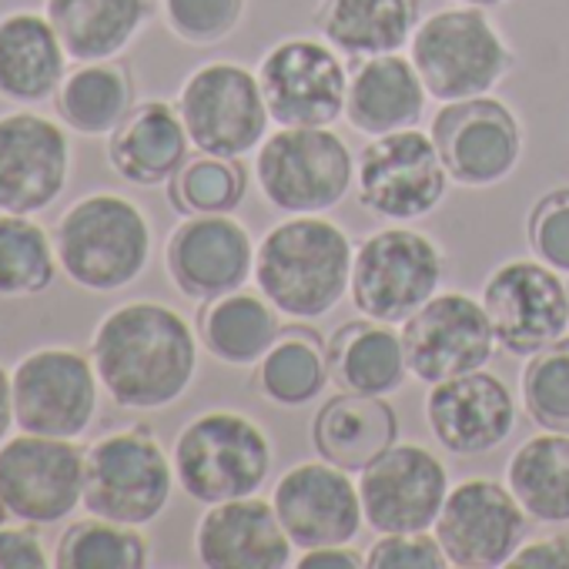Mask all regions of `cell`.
I'll return each instance as SVG.
<instances>
[{
  "label": "cell",
  "mask_w": 569,
  "mask_h": 569,
  "mask_svg": "<svg viewBox=\"0 0 569 569\" xmlns=\"http://www.w3.org/2000/svg\"><path fill=\"white\" fill-rule=\"evenodd\" d=\"M91 362L114 406L154 412L178 402L198 372L191 326L161 302H128L101 319Z\"/></svg>",
  "instance_id": "6da1fadb"
},
{
  "label": "cell",
  "mask_w": 569,
  "mask_h": 569,
  "mask_svg": "<svg viewBox=\"0 0 569 569\" xmlns=\"http://www.w3.org/2000/svg\"><path fill=\"white\" fill-rule=\"evenodd\" d=\"M352 241L319 214H292L254 248L258 292L289 319L329 316L352 289Z\"/></svg>",
  "instance_id": "7a4b0ae2"
},
{
  "label": "cell",
  "mask_w": 569,
  "mask_h": 569,
  "mask_svg": "<svg viewBox=\"0 0 569 569\" xmlns=\"http://www.w3.org/2000/svg\"><path fill=\"white\" fill-rule=\"evenodd\" d=\"M151 248L154 238L144 211L121 194H88L54 228L58 264L88 292L128 289L144 274Z\"/></svg>",
  "instance_id": "3957f363"
},
{
  "label": "cell",
  "mask_w": 569,
  "mask_h": 569,
  "mask_svg": "<svg viewBox=\"0 0 569 569\" xmlns=\"http://www.w3.org/2000/svg\"><path fill=\"white\" fill-rule=\"evenodd\" d=\"M409 61L416 64L429 98L469 101L489 94L509 71L512 51L489 24L482 8H442L419 21L409 41Z\"/></svg>",
  "instance_id": "277c9868"
},
{
  "label": "cell",
  "mask_w": 569,
  "mask_h": 569,
  "mask_svg": "<svg viewBox=\"0 0 569 569\" xmlns=\"http://www.w3.org/2000/svg\"><path fill=\"white\" fill-rule=\"evenodd\" d=\"M174 479L201 506L254 496L271 472L268 436L241 412L214 409L174 439Z\"/></svg>",
  "instance_id": "5b68a950"
},
{
  "label": "cell",
  "mask_w": 569,
  "mask_h": 569,
  "mask_svg": "<svg viewBox=\"0 0 569 569\" xmlns=\"http://www.w3.org/2000/svg\"><path fill=\"white\" fill-rule=\"evenodd\" d=\"M174 482V462L141 426L104 436L84 452L81 506L121 526H148L164 512Z\"/></svg>",
  "instance_id": "8992f818"
},
{
  "label": "cell",
  "mask_w": 569,
  "mask_h": 569,
  "mask_svg": "<svg viewBox=\"0 0 569 569\" xmlns=\"http://www.w3.org/2000/svg\"><path fill=\"white\" fill-rule=\"evenodd\" d=\"M254 178L271 208L322 214L352 191V154L332 128H281L261 141Z\"/></svg>",
  "instance_id": "52a82bcc"
},
{
  "label": "cell",
  "mask_w": 569,
  "mask_h": 569,
  "mask_svg": "<svg viewBox=\"0 0 569 569\" xmlns=\"http://www.w3.org/2000/svg\"><path fill=\"white\" fill-rule=\"evenodd\" d=\"M442 281V251L412 228H382L369 234L352 261V302L366 319L402 326Z\"/></svg>",
  "instance_id": "ba28073f"
},
{
  "label": "cell",
  "mask_w": 569,
  "mask_h": 569,
  "mask_svg": "<svg viewBox=\"0 0 569 569\" xmlns=\"http://www.w3.org/2000/svg\"><path fill=\"white\" fill-rule=\"evenodd\" d=\"M178 114L188 128L191 148L218 158L254 151L271 121L258 74L231 61L198 68L178 94Z\"/></svg>",
  "instance_id": "9c48e42d"
},
{
  "label": "cell",
  "mask_w": 569,
  "mask_h": 569,
  "mask_svg": "<svg viewBox=\"0 0 569 569\" xmlns=\"http://www.w3.org/2000/svg\"><path fill=\"white\" fill-rule=\"evenodd\" d=\"M449 171L432 134L402 128L372 138L356 161L359 201L386 221H416L446 198Z\"/></svg>",
  "instance_id": "30bf717a"
},
{
  "label": "cell",
  "mask_w": 569,
  "mask_h": 569,
  "mask_svg": "<svg viewBox=\"0 0 569 569\" xmlns=\"http://www.w3.org/2000/svg\"><path fill=\"white\" fill-rule=\"evenodd\" d=\"M258 81L268 114L281 128H329L346 114L349 68L329 41L274 44L258 64Z\"/></svg>",
  "instance_id": "8fae6325"
},
{
  "label": "cell",
  "mask_w": 569,
  "mask_h": 569,
  "mask_svg": "<svg viewBox=\"0 0 569 569\" xmlns=\"http://www.w3.org/2000/svg\"><path fill=\"white\" fill-rule=\"evenodd\" d=\"M0 502L28 526L64 522L84 502V452L74 439L21 432L0 442Z\"/></svg>",
  "instance_id": "7c38bea8"
},
{
  "label": "cell",
  "mask_w": 569,
  "mask_h": 569,
  "mask_svg": "<svg viewBox=\"0 0 569 569\" xmlns=\"http://www.w3.org/2000/svg\"><path fill=\"white\" fill-rule=\"evenodd\" d=\"M94 362L74 349H38L11 376L14 422L21 432L81 439L98 416Z\"/></svg>",
  "instance_id": "4fadbf2b"
},
{
  "label": "cell",
  "mask_w": 569,
  "mask_h": 569,
  "mask_svg": "<svg viewBox=\"0 0 569 569\" xmlns=\"http://www.w3.org/2000/svg\"><path fill=\"white\" fill-rule=\"evenodd\" d=\"M496 346L499 342L486 306L462 292H436L416 316L402 322L409 372L426 386L486 369L496 356Z\"/></svg>",
  "instance_id": "5bb4252c"
},
{
  "label": "cell",
  "mask_w": 569,
  "mask_h": 569,
  "mask_svg": "<svg viewBox=\"0 0 569 569\" xmlns=\"http://www.w3.org/2000/svg\"><path fill=\"white\" fill-rule=\"evenodd\" d=\"M366 526L386 532H426L449 496V469L419 442H392L359 472Z\"/></svg>",
  "instance_id": "9a60e30c"
},
{
  "label": "cell",
  "mask_w": 569,
  "mask_h": 569,
  "mask_svg": "<svg viewBox=\"0 0 569 569\" xmlns=\"http://www.w3.org/2000/svg\"><path fill=\"white\" fill-rule=\"evenodd\" d=\"M482 306L509 356H536L569 329V289L546 261L499 264L482 289Z\"/></svg>",
  "instance_id": "2e32d148"
},
{
  "label": "cell",
  "mask_w": 569,
  "mask_h": 569,
  "mask_svg": "<svg viewBox=\"0 0 569 569\" xmlns=\"http://www.w3.org/2000/svg\"><path fill=\"white\" fill-rule=\"evenodd\" d=\"M436 539L456 569L509 566L526 539V509L509 486L492 479H466L449 489L436 519Z\"/></svg>",
  "instance_id": "e0dca14e"
},
{
  "label": "cell",
  "mask_w": 569,
  "mask_h": 569,
  "mask_svg": "<svg viewBox=\"0 0 569 569\" xmlns=\"http://www.w3.org/2000/svg\"><path fill=\"white\" fill-rule=\"evenodd\" d=\"M432 141L449 178L466 188L499 184L516 171L522 154L516 114L489 94L449 101L432 121Z\"/></svg>",
  "instance_id": "ac0fdd59"
},
{
  "label": "cell",
  "mask_w": 569,
  "mask_h": 569,
  "mask_svg": "<svg viewBox=\"0 0 569 569\" xmlns=\"http://www.w3.org/2000/svg\"><path fill=\"white\" fill-rule=\"evenodd\" d=\"M271 506L299 549L352 542L366 522L359 482L329 459L292 466L274 482Z\"/></svg>",
  "instance_id": "d6986e66"
},
{
  "label": "cell",
  "mask_w": 569,
  "mask_h": 569,
  "mask_svg": "<svg viewBox=\"0 0 569 569\" xmlns=\"http://www.w3.org/2000/svg\"><path fill=\"white\" fill-rule=\"evenodd\" d=\"M71 144L61 124L14 111L0 118V211H48L68 188Z\"/></svg>",
  "instance_id": "ffe728a7"
},
{
  "label": "cell",
  "mask_w": 569,
  "mask_h": 569,
  "mask_svg": "<svg viewBox=\"0 0 569 569\" xmlns=\"http://www.w3.org/2000/svg\"><path fill=\"white\" fill-rule=\"evenodd\" d=\"M164 261L184 299L211 302L254 274V244L231 214H188L171 231Z\"/></svg>",
  "instance_id": "44dd1931"
},
{
  "label": "cell",
  "mask_w": 569,
  "mask_h": 569,
  "mask_svg": "<svg viewBox=\"0 0 569 569\" xmlns=\"http://www.w3.org/2000/svg\"><path fill=\"white\" fill-rule=\"evenodd\" d=\"M426 422L452 456H482L512 436L516 402L499 376L479 369L436 382L426 396Z\"/></svg>",
  "instance_id": "7402d4cb"
},
{
  "label": "cell",
  "mask_w": 569,
  "mask_h": 569,
  "mask_svg": "<svg viewBox=\"0 0 569 569\" xmlns=\"http://www.w3.org/2000/svg\"><path fill=\"white\" fill-rule=\"evenodd\" d=\"M292 552L274 506L254 496L208 506L194 529V556L208 569H284Z\"/></svg>",
  "instance_id": "603a6c76"
},
{
  "label": "cell",
  "mask_w": 569,
  "mask_h": 569,
  "mask_svg": "<svg viewBox=\"0 0 569 569\" xmlns=\"http://www.w3.org/2000/svg\"><path fill=\"white\" fill-rule=\"evenodd\" d=\"M426 84L409 58L376 54L362 58L349 74L346 118L362 134H389L402 128H416L426 111Z\"/></svg>",
  "instance_id": "cb8c5ba5"
},
{
  "label": "cell",
  "mask_w": 569,
  "mask_h": 569,
  "mask_svg": "<svg viewBox=\"0 0 569 569\" xmlns=\"http://www.w3.org/2000/svg\"><path fill=\"white\" fill-rule=\"evenodd\" d=\"M188 128L178 108L164 101H148L128 111V118L111 131V168L141 188L168 184L188 161Z\"/></svg>",
  "instance_id": "d4e9b609"
},
{
  "label": "cell",
  "mask_w": 569,
  "mask_h": 569,
  "mask_svg": "<svg viewBox=\"0 0 569 569\" xmlns=\"http://www.w3.org/2000/svg\"><path fill=\"white\" fill-rule=\"evenodd\" d=\"M68 51L48 14L14 11L0 18V98L11 104H41L58 94Z\"/></svg>",
  "instance_id": "484cf974"
},
{
  "label": "cell",
  "mask_w": 569,
  "mask_h": 569,
  "mask_svg": "<svg viewBox=\"0 0 569 569\" xmlns=\"http://www.w3.org/2000/svg\"><path fill=\"white\" fill-rule=\"evenodd\" d=\"M396 436L399 419L386 396L342 392L329 399L312 422V442L319 456L349 472H362L396 442Z\"/></svg>",
  "instance_id": "4316f807"
},
{
  "label": "cell",
  "mask_w": 569,
  "mask_h": 569,
  "mask_svg": "<svg viewBox=\"0 0 569 569\" xmlns=\"http://www.w3.org/2000/svg\"><path fill=\"white\" fill-rule=\"evenodd\" d=\"M316 28L346 58L396 54L419 28V0H322Z\"/></svg>",
  "instance_id": "83f0119b"
},
{
  "label": "cell",
  "mask_w": 569,
  "mask_h": 569,
  "mask_svg": "<svg viewBox=\"0 0 569 569\" xmlns=\"http://www.w3.org/2000/svg\"><path fill=\"white\" fill-rule=\"evenodd\" d=\"M148 0H48L44 14L78 64L118 58L148 21Z\"/></svg>",
  "instance_id": "f1b7e54d"
},
{
  "label": "cell",
  "mask_w": 569,
  "mask_h": 569,
  "mask_svg": "<svg viewBox=\"0 0 569 569\" xmlns=\"http://www.w3.org/2000/svg\"><path fill=\"white\" fill-rule=\"evenodd\" d=\"M326 352H329V376L342 392L389 396L409 376L402 332H392V326L376 319L342 326L329 339Z\"/></svg>",
  "instance_id": "f546056e"
},
{
  "label": "cell",
  "mask_w": 569,
  "mask_h": 569,
  "mask_svg": "<svg viewBox=\"0 0 569 569\" xmlns=\"http://www.w3.org/2000/svg\"><path fill=\"white\" fill-rule=\"evenodd\" d=\"M281 336L278 309L258 292L234 289L221 299L204 302L198 316V339L201 346L224 366L244 369L258 366L261 356Z\"/></svg>",
  "instance_id": "4dcf8cb0"
},
{
  "label": "cell",
  "mask_w": 569,
  "mask_h": 569,
  "mask_svg": "<svg viewBox=\"0 0 569 569\" xmlns=\"http://www.w3.org/2000/svg\"><path fill=\"white\" fill-rule=\"evenodd\" d=\"M506 486L526 509V516L566 526L569 522V436L562 432H539L526 439L509 466Z\"/></svg>",
  "instance_id": "1f68e13d"
},
{
  "label": "cell",
  "mask_w": 569,
  "mask_h": 569,
  "mask_svg": "<svg viewBox=\"0 0 569 569\" xmlns=\"http://www.w3.org/2000/svg\"><path fill=\"white\" fill-rule=\"evenodd\" d=\"M131 98L134 88L128 71L114 61H94L64 74L54 104L58 114L71 124V131L98 138V134H111L128 118Z\"/></svg>",
  "instance_id": "d6a6232c"
},
{
  "label": "cell",
  "mask_w": 569,
  "mask_h": 569,
  "mask_svg": "<svg viewBox=\"0 0 569 569\" xmlns=\"http://www.w3.org/2000/svg\"><path fill=\"white\" fill-rule=\"evenodd\" d=\"M329 379V352L312 329H281L258 362V389L268 402L296 409L312 402Z\"/></svg>",
  "instance_id": "836d02e7"
},
{
  "label": "cell",
  "mask_w": 569,
  "mask_h": 569,
  "mask_svg": "<svg viewBox=\"0 0 569 569\" xmlns=\"http://www.w3.org/2000/svg\"><path fill=\"white\" fill-rule=\"evenodd\" d=\"M58 271L54 238L31 214L0 211V296L28 299L51 289Z\"/></svg>",
  "instance_id": "e575fe53"
},
{
  "label": "cell",
  "mask_w": 569,
  "mask_h": 569,
  "mask_svg": "<svg viewBox=\"0 0 569 569\" xmlns=\"http://www.w3.org/2000/svg\"><path fill=\"white\" fill-rule=\"evenodd\" d=\"M58 569H144L148 542L138 526H121L101 516L71 522L54 546Z\"/></svg>",
  "instance_id": "d590c367"
},
{
  "label": "cell",
  "mask_w": 569,
  "mask_h": 569,
  "mask_svg": "<svg viewBox=\"0 0 569 569\" xmlns=\"http://www.w3.org/2000/svg\"><path fill=\"white\" fill-rule=\"evenodd\" d=\"M244 168L238 158L198 154L168 181L171 204L184 214H231L244 198Z\"/></svg>",
  "instance_id": "8d00e7d4"
},
{
  "label": "cell",
  "mask_w": 569,
  "mask_h": 569,
  "mask_svg": "<svg viewBox=\"0 0 569 569\" xmlns=\"http://www.w3.org/2000/svg\"><path fill=\"white\" fill-rule=\"evenodd\" d=\"M519 392L522 409L539 429L569 436V336L529 356Z\"/></svg>",
  "instance_id": "74e56055"
},
{
  "label": "cell",
  "mask_w": 569,
  "mask_h": 569,
  "mask_svg": "<svg viewBox=\"0 0 569 569\" xmlns=\"http://www.w3.org/2000/svg\"><path fill=\"white\" fill-rule=\"evenodd\" d=\"M161 11L174 38L194 48H208L238 28L244 0H161Z\"/></svg>",
  "instance_id": "f35d334b"
},
{
  "label": "cell",
  "mask_w": 569,
  "mask_h": 569,
  "mask_svg": "<svg viewBox=\"0 0 569 569\" xmlns=\"http://www.w3.org/2000/svg\"><path fill=\"white\" fill-rule=\"evenodd\" d=\"M529 244L539 261L569 274V188L536 201L529 214Z\"/></svg>",
  "instance_id": "ab89813d"
},
{
  "label": "cell",
  "mask_w": 569,
  "mask_h": 569,
  "mask_svg": "<svg viewBox=\"0 0 569 569\" xmlns=\"http://www.w3.org/2000/svg\"><path fill=\"white\" fill-rule=\"evenodd\" d=\"M369 569H442L449 566L436 536L426 532H386L366 549Z\"/></svg>",
  "instance_id": "60d3db41"
},
{
  "label": "cell",
  "mask_w": 569,
  "mask_h": 569,
  "mask_svg": "<svg viewBox=\"0 0 569 569\" xmlns=\"http://www.w3.org/2000/svg\"><path fill=\"white\" fill-rule=\"evenodd\" d=\"M51 562L54 556H48L34 529L0 526V569H48Z\"/></svg>",
  "instance_id": "b9f144b4"
},
{
  "label": "cell",
  "mask_w": 569,
  "mask_h": 569,
  "mask_svg": "<svg viewBox=\"0 0 569 569\" xmlns=\"http://www.w3.org/2000/svg\"><path fill=\"white\" fill-rule=\"evenodd\" d=\"M509 566L512 569H569V539L549 536V539L526 542L512 552Z\"/></svg>",
  "instance_id": "7bdbcfd3"
},
{
  "label": "cell",
  "mask_w": 569,
  "mask_h": 569,
  "mask_svg": "<svg viewBox=\"0 0 569 569\" xmlns=\"http://www.w3.org/2000/svg\"><path fill=\"white\" fill-rule=\"evenodd\" d=\"M359 566H366V556L349 549V542L316 546L306 549V556H299V569H359Z\"/></svg>",
  "instance_id": "ee69618b"
},
{
  "label": "cell",
  "mask_w": 569,
  "mask_h": 569,
  "mask_svg": "<svg viewBox=\"0 0 569 569\" xmlns=\"http://www.w3.org/2000/svg\"><path fill=\"white\" fill-rule=\"evenodd\" d=\"M14 426V389H11V376L0 366V442L8 439Z\"/></svg>",
  "instance_id": "f6af8a7d"
},
{
  "label": "cell",
  "mask_w": 569,
  "mask_h": 569,
  "mask_svg": "<svg viewBox=\"0 0 569 569\" xmlns=\"http://www.w3.org/2000/svg\"><path fill=\"white\" fill-rule=\"evenodd\" d=\"M456 4H466V8H499V4H506V0H456Z\"/></svg>",
  "instance_id": "bcb514c9"
},
{
  "label": "cell",
  "mask_w": 569,
  "mask_h": 569,
  "mask_svg": "<svg viewBox=\"0 0 569 569\" xmlns=\"http://www.w3.org/2000/svg\"><path fill=\"white\" fill-rule=\"evenodd\" d=\"M4 512H8V509H4V502H0V519H4Z\"/></svg>",
  "instance_id": "7dc6e473"
}]
</instances>
